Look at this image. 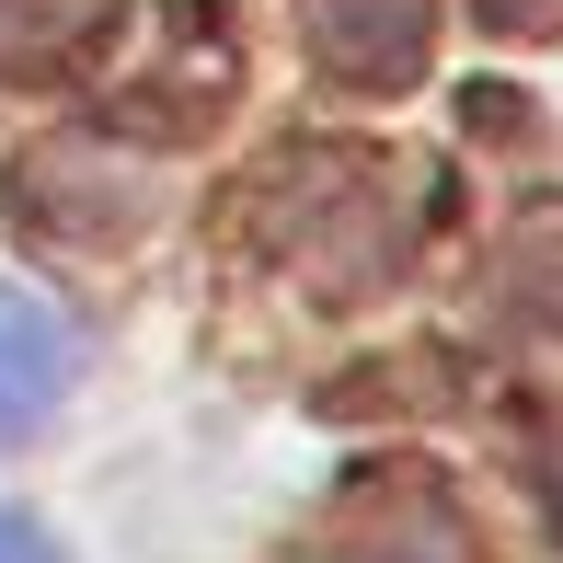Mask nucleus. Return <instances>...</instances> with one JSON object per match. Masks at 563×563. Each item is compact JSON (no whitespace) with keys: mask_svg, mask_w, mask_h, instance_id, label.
Segmentation results:
<instances>
[{"mask_svg":"<svg viewBox=\"0 0 563 563\" xmlns=\"http://www.w3.org/2000/svg\"><path fill=\"white\" fill-rule=\"evenodd\" d=\"M299 23H311V58L356 92L415 81L426 58V0H299Z\"/></svg>","mask_w":563,"mask_h":563,"instance_id":"nucleus-2","label":"nucleus"},{"mask_svg":"<svg viewBox=\"0 0 563 563\" xmlns=\"http://www.w3.org/2000/svg\"><path fill=\"white\" fill-rule=\"evenodd\" d=\"M322 563H472V541H460L438 483H379L356 506V541H334Z\"/></svg>","mask_w":563,"mask_h":563,"instance_id":"nucleus-3","label":"nucleus"},{"mask_svg":"<svg viewBox=\"0 0 563 563\" xmlns=\"http://www.w3.org/2000/svg\"><path fill=\"white\" fill-rule=\"evenodd\" d=\"M69 379H81V345H69V322L46 311L35 288H0V449H35L46 426H58Z\"/></svg>","mask_w":563,"mask_h":563,"instance_id":"nucleus-1","label":"nucleus"},{"mask_svg":"<svg viewBox=\"0 0 563 563\" xmlns=\"http://www.w3.org/2000/svg\"><path fill=\"white\" fill-rule=\"evenodd\" d=\"M0 563H69V552L46 541V529L23 518V506H0Z\"/></svg>","mask_w":563,"mask_h":563,"instance_id":"nucleus-4","label":"nucleus"}]
</instances>
